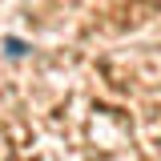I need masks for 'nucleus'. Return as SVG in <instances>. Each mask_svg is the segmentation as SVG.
Instances as JSON below:
<instances>
[{"mask_svg":"<svg viewBox=\"0 0 161 161\" xmlns=\"http://www.w3.org/2000/svg\"><path fill=\"white\" fill-rule=\"evenodd\" d=\"M4 48H8V57H12V60H20L24 53H28V44H24V40H16V36H8V40H4Z\"/></svg>","mask_w":161,"mask_h":161,"instance_id":"obj_1","label":"nucleus"}]
</instances>
